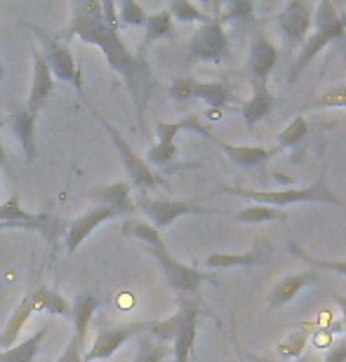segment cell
<instances>
[{"label":"cell","instance_id":"obj_1","mask_svg":"<svg viewBox=\"0 0 346 362\" xmlns=\"http://www.w3.org/2000/svg\"><path fill=\"white\" fill-rule=\"evenodd\" d=\"M57 38L67 42L78 38L88 45H95L104 52L109 69L115 71L125 81L129 97H132L134 111L139 122H144V111L151 99V92L156 90L154 76H151L149 62L144 59V52L132 54L120 38L118 28L109 26L102 17V5L97 0H76L71 3V19Z\"/></svg>","mask_w":346,"mask_h":362},{"label":"cell","instance_id":"obj_2","mask_svg":"<svg viewBox=\"0 0 346 362\" xmlns=\"http://www.w3.org/2000/svg\"><path fill=\"white\" fill-rule=\"evenodd\" d=\"M241 195L245 200H252L255 205H266V207H290V205H335L342 207V200L333 193V188L328 186L325 175H321L313 184L308 186H292V188H273V191H255V188H241V186H221L217 193L212 195Z\"/></svg>","mask_w":346,"mask_h":362},{"label":"cell","instance_id":"obj_3","mask_svg":"<svg viewBox=\"0 0 346 362\" xmlns=\"http://www.w3.org/2000/svg\"><path fill=\"white\" fill-rule=\"evenodd\" d=\"M346 31L340 24V12L333 3L321 0L318 5H313V33H308V38L304 40V45L299 47V54L294 57L292 69L287 81L294 83L299 81V76L311 66V62L325 49L333 40L344 38Z\"/></svg>","mask_w":346,"mask_h":362},{"label":"cell","instance_id":"obj_4","mask_svg":"<svg viewBox=\"0 0 346 362\" xmlns=\"http://www.w3.org/2000/svg\"><path fill=\"white\" fill-rule=\"evenodd\" d=\"M95 118L102 122V127L109 132L113 146L120 156L122 170H125V175H127V184L132 186L134 191L146 193V191H151V188H168V179H165L163 175H158L156 170H151L146 165V160L134 153V148L129 146V141L120 134V129H115L104 115L95 113Z\"/></svg>","mask_w":346,"mask_h":362},{"label":"cell","instance_id":"obj_5","mask_svg":"<svg viewBox=\"0 0 346 362\" xmlns=\"http://www.w3.org/2000/svg\"><path fill=\"white\" fill-rule=\"evenodd\" d=\"M151 252V257L156 259L158 266L168 280V285L175 289L179 296H196L198 289L210 282V285H217V275L214 273H207V271H200L196 266H186L179 262L177 257H172V252L168 250V245L161 243L156 247H146Z\"/></svg>","mask_w":346,"mask_h":362},{"label":"cell","instance_id":"obj_6","mask_svg":"<svg viewBox=\"0 0 346 362\" xmlns=\"http://www.w3.org/2000/svg\"><path fill=\"white\" fill-rule=\"evenodd\" d=\"M134 207L146 216L149 223L156 230H163L172 226L179 216L186 214H200V216H217L221 212L217 209H207L200 207V200H175V198H151L146 193H137Z\"/></svg>","mask_w":346,"mask_h":362},{"label":"cell","instance_id":"obj_7","mask_svg":"<svg viewBox=\"0 0 346 362\" xmlns=\"http://www.w3.org/2000/svg\"><path fill=\"white\" fill-rule=\"evenodd\" d=\"M189 59L203 64H226L231 62V42L224 24L212 17L207 24H200L189 40Z\"/></svg>","mask_w":346,"mask_h":362},{"label":"cell","instance_id":"obj_8","mask_svg":"<svg viewBox=\"0 0 346 362\" xmlns=\"http://www.w3.org/2000/svg\"><path fill=\"white\" fill-rule=\"evenodd\" d=\"M28 28H31V31L38 35L40 42H42V52L40 54H42V59H45L52 78L74 85V88L78 90V94H81L83 92V74H81V69L76 66L74 54H71L67 42H62L57 35H50L45 31H40L38 26L28 24Z\"/></svg>","mask_w":346,"mask_h":362},{"label":"cell","instance_id":"obj_9","mask_svg":"<svg viewBox=\"0 0 346 362\" xmlns=\"http://www.w3.org/2000/svg\"><path fill=\"white\" fill-rule=\"evenodd\" d=\"M151 322L154 320H134L125 325H115V327H104L97 332L95 341L85 351V362H104L109 360L115 351H120L129 339H137L142 334H149Z\"/></svg>","mask_w":346,"mask_h":362},{"label":"cell","instance_id":"obj_10","mask_svg":"<svg viewBox=\"0 0 346 362\" xmlns=\"http://www.w3.org/2000/svg\"><path fill=\"white\" fill-rule=\"evenodd\" d=\"M99 308V301L90 294H78L71 301V317H74V334H71L67 349L54 362H85V341H88V329Z\"/></svg>","mask_w":346,"mask_h":362},{"label":"cell","instance_id":"obj_11","mask_svg":"<svg viewBox=\"0 0 346 362\" xmlns=\"http://www.w3.org/2000/svg\"><path fill=\"white\" fill-rule=\"evenodd\" d=\"M179 320L175 341H172V353H175V362H189L196 349V337H198V320H200V301L198 296H179Z\"/></svg>","mask_w":346,"mask_h":362},{"label":"cell","instance_id":"obj_12","mask_svg":"<svg viewBox=\"0 0 346 362\" xmlns=\"http://www.w3.org/2000/svg\"><path fill=\"white\" fill-rule=\"evenodd\" d=\"M118 216H127L125 209L120 207H111V205H95L92 209H88L83 216H78L67 226V252L69 255H76L78 247L88 240V235L92 233L95 228H99L102 223L111 221V219H118Z\"/></svg>","mask_w":346,"mask_h":362},{"label":"cell","instance_id":"obj_13","mask_svg":"<svg viewBox=\"0 0 346 362\" xmlns=\"http://www.w3.org/2000/svg\"><path fill=\"white\" fill-rule=\"evenodd\" d=\"M278 28L290 45L301 47L313 28V5L301 3V0H290L278 12Z\"/></svg>","mask_w":346,"mask_h":362},{"label":"cell","instance_id":"obj_14","mask_svg":"<svg viewBox=\"0 0 346 362\" xmlns=\"http://www.w3.org/2000/svg\"><path fill=\"white\" fill-rule=\"evenodd\" d=\"M273 247L266 238H259L248 252L231 255V252H212L205 259V269L210 271H229V269H252V266H266L271 262Z\"/></svg>","mask_w":346,"mask_h":362},{"label":"cell","instance_id":"obj_15","mask_svg":"<svg viewBox=\"0 0 346 362\" xmlns=\"http://www.w3.org/2000/svg\"><path fill=\"white\" fill-rule=\"evenodd\" d=\"M280 49L271 38L264 33H257L250 42L248 49V74L252 78V85H269V78L278 66Z\"/></svg>","mask_w":346,"mask_h":362},{"label":"cell","instance_id":"obj_16","mask_svg":"<svg viewBox=\"0 0 346 362\" xmlns=\"http://www.w3.org/2000/svg\"><path fill=\"white\" fill-rule=\"evenodd\" d=\"M318 280H321V271H316V269H306V271H299V273L283 275L280 280H276V285L271 287L269 296H266L269 308L276 310V308L287 306V303L294 301L301 294V289L316 285Z\"/></svg>","mask_w":346,"mask_h":362},{"label":"cell","instance_id":"obj_17","mask_svg":"<svg viewBox=\"0 0 346 362\" xmlns=\"http://www.w3.org/2000/svg\"><path fill=\"white\" fill-rule=\"evenodd\" d=\"M54 88V78L50 74L45 59L38 49H33V76H31V90H28V106L26 111L38 115L40 108L47 104L50 94H52Z\"/></svg>","mask_w":346,"mask_h":362},{"label":"cell","instance_id":"obj_18","mask_svg":"<svg viewBox=\"0 0 346 362\" xmlns=\"http://www.w3.org/2000/svg\"><path fill=\"white\" fill-rule=\"evenodd\" d=\"M276 97L271 94L269 85H252V97L245 99L241 104V115L248 129H255L259 122L266 120L276 108Z\"/></svg>","mask_w":346,"mask_h":362},{"label":"cell","instance_id":"obj_19","mask_svg":"<svg viewBox=\"0 0 346 362\" xmlns=\"http://www.w3.org/2000/svg\"><path fill=\"white\" fill-rule=\"evenodd\" d=\"M217 146L224 151V153L233 160L238 168L243 170H255V168H262L271 160V158H276L280 151L276 146L266 148V146H238V144H229V141H221L214 136L212 139Z\"/></svg>","mask_w":346,"mask_h":362},{"label":"cell","instance_id":"obj_20","mask_svg":"<svg viewBox=\"0 0 346 362\" xmlns=\"http://www.w3.org/2000/svg\"><path fill=\"white\" fill-rule=\"evenodd\" d=\"M83 195H85V198L97 200L99 205H111V207L125 209L127 214L137 212L134 200H132V186H129L127 181H113V184L90 188V191H85Z\"/></svg>","mask_w":346,"mask_h":362},{"label":"cell","instance_id":"obj_21","mask_svg":"<svg viewBox=\"0 0 346 362\" xmlns=\"http://www.w3.org/2000/svg\"><path fill=\"white\" fill-rule=\"evenodd\" d=\"M35 120H38V115L28 113L26 108L14 111L10 118L12 132L17 136V141L21 144V151H24L28 163H33L35 158H38V146H35Z\"/></svg>","mask_w":346,"mask_h":362},{"label":"cell","instance_id":"obj_22","mask_svg":"<svg viewBox=\"0 0 346 362\" xmlns=\"http://www.w3.org/2000/svg\"><path fill=\"white\" fill-rule=\"evenodd\" d=\"M179 132H193V134H200L205 136V139H214L212 129L203 125V120H200V115L196 113H189L184 115L182 120H175V122H165V120H158L156 122V136L158 141H175Z\"/></svg>","mask_w":346,"mask_h":362},{"label":"cell","instance_id":"obj_23","mask_svg":"<svg viewBox=\"0 0 346 362\" xmlns=\"http://www.w3.org/2000/svg\"><path fill=\"white\" fill-rule=\"evenodd\" d=\"M33 313H35V310H33V303H31V299H28V294H24V296L19 299L17 306H14L12 315H10V320H7V325H5V329L0 332V346H3V351H5V349H12V346H17V344H19L21 332H24L26 322L31 320V315H33Z\"/></svg>","mask_w":346,"mask_h":362},{"label":"cell","instance_id":"obj_24","mask_svg":"<svg viewBox=\"0 0 346 362\" xmlns=\"http://www.w3.org/2000/svg\"><path fill=\"white\" fill-rule=\"evenodd\" d=\"M28 299L33 303L35 313H50V315H62L71 317V301L67 296H62L59 292L50 287H35L28 292Z\"/></svg>","mask_w":346,"mask_h":362},{"label":"cell","instance_id":"obj_25","mask_svg":"<svg viewBox=\"0 0 346 362\" xmlns=\"http://www.w3.org/2000/svg\"><path fill=\"white\" fill-rule=\"evenodd\" d=\"M175 38H177V28H175V21L170 17V12L168 10L154 12V14H149L146 24H144V42H142L139 52H144L151 42L175 40Z\"/></svg>","mask_w":346,"mask_h":362},{"label":"cell","instance_id":"obj_26","mask_svg":"<svg viewBox=\"0 0 346 362\" xmlns=\"http://www.w3.org/2000/svg\"><path fill=\"white\" fill-rule=\"evenodd\" d=\"M311 332H313V325H299L297 329H292L290 334H285L283 339L278 341L276 346V358L280 360H297L304 356V349L311 339Z\"/></svg>","mask_w":346,"mask_h":362},{"label":"cell","instance_id":"obj_27","mask_svg":"<svg viewBox=\"0 0 346 362\" xmlns=\"http://www.w3.org/2000/svg\"><path fill=\"white\" fill-rule=\"evenodd\" d=\"M196 99L205 101L210 111L221 113L229 104H233L236 101V94L226 83H200V81H196Z\"/></svg>","mask_w":346,"mask_h":362},{"label":"cell","instance_id":"obj_28","mask_svg":"<svg viewBox=\"0 0 346 362\" xmlns=\"http://www.w3.org/2000/svg\"><path fill=\"white\" fill-rule=\"evenodd\" d=\"M45 334H47V327H42L35 332L33 337H28L24 341H19L17 346H12V349L0 351V362H35V358H38V353L42 349V341H45Z\"/></svg>","mask_w":346,"mask_h":362},{"label":"cell","instance_id":"obj_29","mask_svg":"<svg viewBox=\"0 0 346 362\" xmlns=\"http://www.w3.org/2000/svg\"><path fill=\"white\" fill-rule=\"evenodd\" d=\"M292 252L294 257H299L301 262L308 264L311 269L316 271H333L337 275H342V278H346V259H321V257H313V255H308L306 250H301V245L297 243H290V247H287Z\"/></svg>","mask_w":346,"mask_h":362},{"label":"cell","instance_id":"obj_30","mask_svg":"<svg viewBox=\"0 0 346 362\" xmlns=\"http://www.w3.org/2000/svg\"><path fill=\"white\" fill-rule=\"evenodd\" d=\"M168 12L172 21H182V24H207L212 17L205 14L198 5L189 3V0H172L168 5Z\"/></svg>","mask_w":346,"mask_h":362},{"label":"cell","instance_id":"obj_31","mask_svg":"<svg viewBox=\"0 0 346 362\" xmlns=\"http://www.w3.org/2000/svg\"><path fill=\"white\" fill-rule=\"evenodd\" d=\"M238 221L243 223H269V221H285L287 212L285 209L266 207V205H248L236 214Z\"/></svg>","mask_w":346,"mask_h":362},{"label":"cell","instance_id":"obj_32","mask_svg":"<svg viewBox=\"0 0 346 362\" xmlns=\"http://www.w3.org/2000/svg\"><path fill=\"white\" fill-rule=\"evenodd\" d=\"M122 235L134 238V240H142L146 247H156V245L165 243L161 230H156L149 221H142V219H127L125 223H122Z\"/></svg>","mask_w":346,"mask_h":362},{"label":"cell","instance_id":"obj_33","mask_svg":"<svg viewBox=\"0 0 346 362\" xmlns=\"http://www.w3.org/2000/svg\"><path fill=\"white\" fill-rule=\"evenodd\" d=\"M308 134V120L304 115H297L292 118L287 125L278 132V141H276V148L278 151H285V148H294L301 139H306Z\"/></svg>","mask_w":346,"mask_h":362},{"label":"cell","instance_id":"obj_34","mask_svg":"<svg viewBox=\"0 0 346 362\" xmlns=\"http://www.w3.org/2000/svg\"><path fill=\"white\" fill-rule=\"evenodd\" d=\"M172 353L170 346L154 341L149 334L137 337V356L132 362H163Z\"/></svg>","mask_w":346,"mask_h":362},{"label":"cell","instance_id":"obj_35","mask_svg":"<svg viewBox=\"0 0 346 362\" xmlns=\"http://www.w3.org/2000/svg\"><path fill=\"white\" fill-rule=\"evenodd\" d=\"M115 10H118V26H144L149 19L146 10L139 3H132V0L115 3Z\"/></svg>","mask_w":346,"mask_h":362},{"label":"cell","instance_id":"obj_36","mask_svg":"<svg viewBox=\"0 0 346 362\" xmlns=\"http://www.w3.org/2000/svg\"><path fill=\"white\" fill-rule=\"evenodd\" d=\"M177 158V144L175 141H156L146 153V165H156V168H168V165Z\"/></svg>","mask_w":346,"mask_h":362},{"label":"cell","instance_id":"obj_37","mask_svg":"<svg viewBox=\"0 0 346 362\" xmlns=\"http://www.w3.org/2000/svg\"><path fill=\"white\" fill-rule=\"evenodd\" d=\"M308 108H346V85H337V88L328 90L325 94H321L318 99H313L311 104H306L301 111H308Z\"/></svg>","mask_w":346,"mask_h":362},{"label":"cell","instance_id":"obj_38","mask_svg":"<svg viewBox=\"0 0 346 362\" xmlns=\"http://www.w3.org/2000/svg\"><path fill=\"white\" fill-rule=\"evenodd\" d=\"M170 97L175 99L177 104H189L191 99H196V81L186 76L175 78L170 85Z\"/></svg>","mask_w":346,"mask_h":362},{"label":"cell","instance_id":"obj_39","mask_svg":"<svg viewBox=\"0 0 346 362\" xmlns=\"http://www.w3.org/2000/svg\"><path fill=\"white\" fill-rule=\"evenodd\" d=\"M252 17H255V5L252 3H229V5H224V14L217 19L221 21V24H226V21H231V19L250 21Z\"/></svg>","mask_w":346,"mask_h":362},{"label":"cell","instance_id":"obj_40","mask_svg":"<svg viewBox=\"0 0 346 362\" xmlns=\"http://www.w3.org/2000/svg\"><path fill=\"white\" fill-rule=\"evenodd\" d=\"M323 362H346V339H342V341H337L333 349H330L325 353V358H323Z\"/></svg>","mask_w":346,"mask_h":362},{"label":"cell","instance_id":"obj_41","mask_svg":"<svg viewBox=\"0 0 346 362\" xmlns=\"http://www.w3.org/2000/svg\"><path fill=\"white\" fill-rule=\"evenodd\" d=\"M248 362H311V358H297V360H280V358H269V356H257V353H250Z\"/></svg>","mask_w":346,"mask_h":362},{"label":"cell","instance_id":"obj_42","mask_svg":"<svg viewBox=\"0 0 346 362\" xmlns=\"http://www.w3.org/2000/svg\"><path fill=\"white\" fill-rule=\"evenodd\" d=\"M333 299L337 301V306H340L342 315H344V320H346V296H344V294H335Z\"/></svg>","mask_w":346,"mask_h":362},{"label":"cell","instance_id":"obj_43","mask_svg":"<svg viewBox=\"0 0 346 362\" xmlns=\"http://www.w3.org/2000/svg\"><path fill=\"white\" fill-rule=\"evenodd\" d=\"M0 168H3V170L10 168V160H7V153H5V148H3V141H0Z\"/></svg>","mask_w":346,"mask_h":362},{"label":"cell","instance_id":"obj_44","mask_svg":"<svg viewBox=\"0 0 346 362\" xmlns=\"http://www.w3.org/2000/svg\"><path fill=\"white\" fill-rule=\"evenodd\" d=\"M340 24H342V28H344V31H346V10L340 14Z\"/></svg>","mask_w":346,"mask_h":362},{"label":"cell","instance_id":"obj_45","mask_svg":"<svg viewBox=\"0 0 346 362\" xmlns=\"http://www.w3.org/2000/svg\"><path fill=\"white\" fill-rule=\"evenodd\" d=\"M5 78V66H0V81Z\"/></svg>","mask_w":346,"mask_h":362},{"label":"cell","instance_id":"obj_46","mask_svg":"<svg viewBox=\"0 0 346 362\" xmlns=\"http://www.w3.org/2000/svg\"><path fill=\"white\" fill-rule=\"evenodd\" d=\"M3 228H14V226H10V223H0V230Z\"/></svg>","mask_w":346,"mask_h":362}]
</instances>
